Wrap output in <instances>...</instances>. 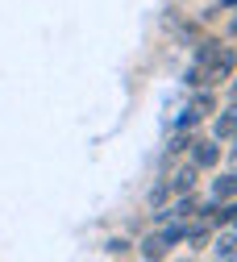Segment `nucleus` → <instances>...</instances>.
Here are the masks:
<instances>
[{"mask_svg":"<svg viewBox=\"0 0 237 262\" xmlns=\"http://www.w3.org/2000/svg\"><path fill=\"white\" fill-rule=\"evenodd\" d=\"M233 71H237V50H233V46H221V50L212 54V62L204 67V88H221V83H229Z\"/></svg>","mask_w":237,"mask_h":262,"instance_id":"nucleus-1","label":"nucleus"},{"mask_svg":"<svg viewBox=\"0 0 237 262\" xmlns=\"http://www.w3.org/2000/svg\"><path fill=\"white\" fill-rule=\"evenodd\" d=\"M187 150H191V162H196L200 171H212L217 162H221V142L217 138H191Z\"/></svg>","mask_w":237,"mask_h":262,"instance_id":"nucleus-2","label":"nucleus"},{"mask_svg":"<svg viewBox=\"0 0 237 262\" xmlns=\"http://www.w3.org/2000/svg\"><path fill=\"white\" fill-rule=\"evenodd\" d=\"M237 134V100H229V108H217L212 113V138L217 142H229Z\"/></svg>","mask_w":237,"mask_h":262,"instance_id":"nucleus-3","label":"nucleus"},{"mask_svg":"<svg viewBox=\"0 0 237 262\" xmlns=\"http://www.w3.org/2000/svg\"><path fill=\"white\" fill-rule=\"evenodd\" d=\"M196 179H200V167H196V162H183V167L171 171L166 187H171V195H183V191H196Z\"/></svg>","mask_w":237,"mask_h":262,"instance_id":"nucleus-4","label":"nucleus"},{"mask_svg":"<svg viewBox=\"0 0 237 262\" xmlns=\"http://www.w3.org/2000/svg\"><path fill=\"white\" fill-rule=\"evenodd\" d=\"M208 250H212V258L233 262V258H237V229H233V225H225V233H212Z\"/></svg>","mask_w":237,"mask_h":262,"instance_id":"nucleus-5","label":"nucleus"},{"mask_svg":"<svg viewBox=\"0 0 237 262\" xmlns=\"http://www.w3.org/2000/svg\"><path fill=\"white\" fill-rule=\"evenodd\" d=\"M183 242H187L196 254L208 250V242H212V225H208L204 216H200V221H187V237H183Z\"/></svg>","mask_w":237,"mask_h":262,"instance_id":"nucleus-6","label":"nucleus"},{"mask_svg":"<svg viewBox=\"0 0 237 262\" xmlns=\"http://www.w3.org/2000/svg\"><path fill=\"white\" fill-rule=\"evenodd\" d=\"M217 50H221V38H196L191 42V62H196V67H208Z\"/></svg>","mask_w":237,"mask_h":262,"instance_id":"nucleus-7","label":"nucleus"},{"mask_svg":"<svg viewBox=\"0 0 237 262\" xmlns=\"http://www.w3.org/2000/svg\"><path fill=\"white\" fill-rule=\"evenodd\" d=\"M158 237H162V246H166V250H175V246H183V237H187V221L171 216V225H162V229H158Z\"/></svg>","mask_w":237,"mask_h":262,"instance_id":"nucleus-8","label":"nucleus"},{"mask_svg":"<svg viewBox=\"0 0 237 262\" xmlns=\"http://www.w3.org/2000/svg\"><path fill=\"white\" fill-rule=\"evenodd\" d=\"M233 195H237V167L212 179V200H233Z\"/></svg>","mask_w":237,"mask_h":262,"instance_id":"nucleus-9","label":"nucleus"},{"mask_svg":"<svg viewBox=\"0 0 237 262\" xmlns=\"http://www.w3.org/2000/svg\"><path fill=\"white\" fill-rule=\"evenodd\" d=\"M138 254H142V258H150V262H158V258H166L171 250L162 246V237H158V233H146V237L138 242Z\"/></svg>","mask_w":237,"mask_h":262,"instance_id":"nucleus-10","label":"nucleus"},{"mask_svg":"<svg viewBox=\"0 0 237 262\" xmlns=\"http://www.w3.org/2000/svg\"><path fill=\"white\" fill-rule=\"evenodd\" d=\"M166 25H171V29H175V38H179V42H187V46H191V42L200 38V25H191V21H179L175 13L166 17Z\"/></svg>","mask_w":237,"mask_h":262,"instance_id":"nucleus-11","label":"nucleus"},{"mask_svg":"<svg viewBox=\"0 0 237 262\" xmlns=\"http://www.w3.org/2000/svg\"><path fill=\"white\" fill-rule=\"evenodd\" d=\"M191 104L204 113V117H212V113H217V92H212V88H200V92L191 96Z\"/></svg>","mask_w":237,"mask_h":262,"instance_id":"nucleus-12","label":"nucleus"},{"mask_svg":"<svg viewBox=\"0 0 237 262\" xmlns=\"http://www.w3.org/2000/svg\"><path fill=\"white\" fill-rule=\"evenodd\" d=\"M200 121H204V113H200L196 104H187V108H183V113L175 117V129H187V134H191V129H196Z\"/></svg>","mask_w":237,"mask_h":262,"instance_id":"nucleus-13","label":"nucleus"},{"mask_svg":"<svg viewBox=\"0 0 237 262\" xmlns=\"http://www.w3.org/2000/svg\"><path fill=\"white\" fill-rule=\"evenodd\" d=\"M166 200H171V187H166V179H162V183L150 187V208H166Z\"/></svg>","mask_w":237,"mask_h":262,"instance_id":"nucleus-14","label":"nucleus"},{"mask_svg":"<svg viewBox=\"0 0 237 262\" xmlns=\"http://www.w3.org/2000/svg\"><path fill=\"white\" fill-rule=\"evenodd\" d=\"M129 250H133L129 237H109V242H104V254H129Z\"/></svg>","mask_w":237,"mask_h":262,"instance_id":"nucleus-15","label":"nucleus"},{"mask_svg":"<svg viewBox=\"0 0 237 262\" xmlns=\"http://www.w3.org/2000/svg\"><path fill=\"white\" fill-rule=\"evenodd\" d=\"M183 83L187 88H204V67H196V62H191V67L183 71Z\"/></svg>","mask_w":237,"mask_h":262,"instance_id":"nucleus-16","label":"nucleus"},{"mask_svg":"<svg viewBox=\"0 0 237 262\" xmlns=\"http://www.w3.org/2000/svg\"><path fill=\"white\" fill-rule=\"evenodd\" d=\"M229 162H233V167H237V134L229 138Z\"/></svg>","mask_w":237,"mask_h":262,"instance_id":"nucleus-17","label":"nucleus"},{"mask_svg":"<svg viewBox=\"0 0 237 262\" xmlns=\"http://www.w3.org/2000/svg\"><path fill=\"white\" fill-rule=\"evenodd\" d=\"M229 100H237V71L229 75Z\"/></svg>","mask_w":237,"mask_h":262,"instance_id":"nucleus-18","label":"nucleus"},{"mask_svg":"<svg viewBox=\"0 0 237 262\" xmlns=\"http://www.w3.org/2000/svg\"><path fill=\"white\" fill-rule=\"evenodd\" d=\"M217 9L225 13V9H237V0H217Z\"/></svg>","mask_w":237,"mask_h":262,"instance_id":"nucleus-19","label":"nucleus"},{"mask_svg":"<svg viewBox=\"0 0 237 262\" xmlns=\"http://www.w3.org/2000/svg\"><path fill=\"white\" fill-rule=\"evenodd\" d=\"M229 34H233V38H237V17H233V21H229Z\"/></svg>","mask_w":237,"mask_h":262,"instance_id":"nucleus-20","label":"nucleus"}]
</instances>
